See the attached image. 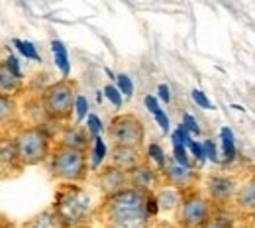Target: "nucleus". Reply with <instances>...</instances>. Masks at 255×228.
Here are the masks:
<instances>
[{
	"instance_id": "obj_29",
	"label": "nucleus",
	"mask_w": 255,
	"mask_h": 228,
	"mask_svg": "<svg viewBox=\"0 0 255 228\" xmlns=\"http://www.w3.org/2000/svg\"><path fill=\"white\" fill-rule=\"evenodd\" d=\"M173 158H175V162L179 163V165L191 169V160H189V154H187L185 148H173Z\"/></svg>"
},
{
	"instance_id": "obj_17",
	"label": "nucleus",
	"mask_w": 255,
	"mask_h": 228,
	"mask_svg": "<svg viewBox=\"0 0 255 228\" xmlns=\"http://www.w3.org/2000/svg\"><path fill=\"white\" fill-rule=\"evenodd\" d=\"M220 140H222V148H224V158L226 162H232L236 158V144H234V132L230 130L228 126L220 130Z\"/></svg>"
},
{
	"instance_id": "obj_8",
	"label": "nucleus",
	"mask_w": 255,
	"mask_h": 228,
	"mask_svg": "<svg viewBox=\"0 0 255 228\" xmlns=\"http://www.w3.org/2000/svg\"><path fill=\"white\" fill-rule=\"evenodd\" d=\"M98 183V189L108 197H114V195H120L122 191L126 189H131V179H129V173L128 171H122L118 167H112L108 165L96 179Z\"/></svg>"
},
{
	"instance_id": "obj_2",
	"label": "nucleus",
	"mask_w": 255,
	"mask_h": 228,
	"mask_svg": "<svg viewBox=\"0 0 255 228\" xmlns=\"http://www.w3.org/2000/svg\"><path fill=\"white\" fill-rule=\"evenodd\" d=\"M77 97L79 95H77V87L73 81L63 79L59 83H53L41 95L43 110L49 118L63 122L73 114V110L77 106Z\"/></svg>"
},
{
	"instance_id": "obj_9",
	"label": "nucleus",
	"mask_w": 255,
	"mask_h": 228,
	"mask_svg": "<svg viewBox=\"0 0 255 228\" xmlns=\"http://www.w3.org/2000/svg\"><path fill=\"white\" fill-rule=\"evenodd\" d=\"M163 175H165L167 183H169L173 189H179V191L192 187V183H194V179H196V175L192 173L191 169L179 165V163L175 162V158H167V165H165V169H163Z\"/></svg>"
},
{
	"instance_id": "obj_30",
	"label": "nucleus",
	"mask_w": 255,
	"mask_h": 228,
	"mask_svg": "<svg viewBox=\"0 0 255 228\" xmlns=\"http://www.w3.org/2000/svg\"><path fill=\"white\" fill-rule=\"evenodd\" d=\"M192 100H194L198 106L206 108V110H212V108H214V104L208 100V97H206L202 91H198V89H194V91H192Z\"/></svg>"
},
{
	"instance_id": "obj_7",
	"label": "nucleus",
	"mask_w": 255,
	"mask_h": 228,
	"mask_svg": "<svg viewBox=\"0 0 255 228\" xmlns=\"http://www.w3.org/2000/svg\"><path fill=\"white\" fill-rule=\"evenodd\" d=\"M212 221V205L200 193H189L183 197L177 209V227L202 228Z\"/></svg>"
},
{
	"instance_id": "obj_16",
	"label": "nucleus",
	"mask_w": 255,
	"mask_h": 228,
	"mask_svg": "<svg viewBox=\"0 0 255 228\" xmlns=\"http://www.w3.org/2000/svg\"><path fill=\"white\" fill-rule=\"evenodd\" d=\"M157 199V205H159L161 209H173V207H177V205H181V193L177 191V189H161L159 193L155 195Z\"/></svg>"
},
{
	"instance_id": "obj_1",
	"label": "nucleus",
	"mask_w": 255,
	"mask_h": 228,
	"mask_svg": "<svg viewBox=\"0 0 255 228\" xmlns=\"http://www.w3.org/2000/svg\"><path fill=\"white\" fill-rule=\"evenodd\" d=\"M147 201L149 193L131 187L120 195L108 197L98 213L110 228H145L149 219Z\"/></svg>"
},
{
	"instance_id": "obj_36",
	"label": "nucleus",
	"mask_w": 255,
	"mask_h": 228,
	"mask_svg": "<svg viewBox=\"0 0 255 228\" xmlns=\"http://www.w3.org/2000/svg\"><path fill=\"white\" fill-rule=\"evenodd\" d=\"M202 228H232L226 221H222V219H212L210 223H206Z\"/></svg>"
},
{
	"instance_id": "obj_6",
	"label": "nucleus",
	"mask_w": 255,
	"mask_h": 228,
	"mask_svg": "<svg viewBox=\"0 0 255 228\" xmlns=\"http://www.w3.org/2000/svg\"><path fill=\"white\" fill-rule=\"evenodd\" d=\"M106 134L114 146L120 148H135L139 150L145 140L143 122L133 114H118L110 120Z\"/></svg>"
},
{
	"instance_id": "obj_37",
	"label": "nucleus",
	"mask_w": 255,
	"mask_h": 228,
	"mask_svg": "<svg viewBox=\"0 0 255 228\" xmlns=\"http://www.w3.org/2000/svg\"><path fill=\"white\" fill-rule=\"evenodd\" d=\"M157 95H159V98L163 102H169V100H171V91H169L167 85H159V87H157Z\"/></svg>"
},
{
	"instance_id": "obj_22",
	"label": "nucleus",
	"mask_w": 255,
	"mask_h": 228,
	"mask_svg": "<svg viewBox=\"0 0 255 228\" xmlns=\"http://www.w3.org/2000/svg\"><path fill=\"white\" fill-rule=\"evenodd\" d=\"M0 108H2V112H0V116H2V124H6V122H8V116L12 118V116L16 114V104H14L12 98L0 97Z\"/></svg>"
},
{
	"instance_id": "obj_24",
	"label": "nucleus",
	"mask_w": 255,
	"mask_h": 228,
	"mask_svg": "<svg viewBox=\"0 0 255 228\" xmlns=\"http://www.w3.org/2000/svg\"><path fill=\"white\" fill-rule=\"evenodd\" d=\"M87 130H89L93 140L100 136V132H102V122H100V118H98L96 114H89V118H87Z\"/></svg>"
},
{
	"instance_id": "obj_12",
	"label": "nucleus",
	"mask_w": 255,
	"mask_h": 228,
	"mask_svg": "<svg viewBox=\"0 0 255 228\" xmlns=\"http://www.w3.org/2000/svg\"><path fill=\"white\" fill-rule=\"evenodd\" d=\"M129 179H131V187L133 189H139V191H145V193H149V189L157 185V175L147 163H143L137 169H133L129 173Z\"/></svg>"
},
{
	"instance_id": "obj_31",
	"label": "nucleus",
	"mask_w": 255,
	"mask_h": 228,
	"mask_svg": "<svg viewBox=\"0 0 255 228\" xmlns=\"http://www.w3.org/2000/svg\"><path fill=\"white\" fill-rule=\"evenodd\" d=\"M189 150L192 152V156L198 160V163H202L206 160V154H204V146H202V144H198V142L192 140L191 144H189Z\"/></svg>"
},
{
	"instance_id": "obj_26",
	"label": "nucleus",
	"mask_w": 255,
	"mask_h": 228,
	"mask_svg": "<svg viewBox=\"0 0 255 228\" xmlns=\"http://www.w3.org/2000/svg\"><path fill=\"white\" fill-rule=\"evenodd\" d=\"M4 65L8 67V71H10L12 75H16L18 79H24V73H22V69H20V63H18V57H16V55H8V57L4 59Z\"/></svg>"
},
{
	"instance_id": "obj_38",
	"label": "nucleus",
	"mask_w": 255,
	"mask_h": 228,
	"mask_svg": "<svg viewBox=\"0 0 255 228\" xmlns=\"http://www.w3.org/2000/svg\"><path fill=\"white\" fill-rule=\"evenodd\" d=\"M157 228H181V227H175V225H159Z\"/></svg>"
},
{
	"instance_id": "obj_35",
	"label": "nucleus",
	"mask_w": 255,
	"mask_h": 228,
	"mask_svg": "<svg viewBox=\"0 0 255 228\" xmlns=\"http://www.w3.org/2000/svg\"><path fill=\"white\" fill-rule=\"evenodd\" d=\"M157 211H159V205H157V199H155V195H149V201H147V213H149V217H153V215H157Z\"/></svg>"
},
{
	"instance_id": "obj_32",
	"label": "nucleus",
	"mask_w": 255,
	"mask_h": 228,
	"mask_svg": "<svg viewBox=\"0 0 255 228\" xmlns=\"http://www.w3.org/2000/svg\"><path fill=\"white\" fill-rule=\"evenodd\" d=\"M183 124L187 126V130L191 132V134H194V136H198L200 134V126H198V122L192 118L191 114H185L183 116Z\"/></svg>"
},
{
	"instance_id": "obj_28",
	"label": "nucleus",
	"mask_w": 255,
	"mask_h": 228,
	"mask_svg": "<svg viewBox=\"0 0 255 228\" xmlns=\"http://www.w3.org/2000/svg\"><path fill=\"white\" fill-rule=\"evenodd\" d=\"M204 154H206V160H210L212 163H220V158H218V150L214 146L212 140H204Z\"/></svg>"
},
{
	"instance_id": "obj_27",
	"label": "nucleus",
	"mask_w": 255,
	"mask_h": 228,
	"mask_svg": "<svg viewBox=\"0 0 255 228\" xmlns=\"http://www.w3.org/2000/svg\"><path fill=\"white\" fill-rule=\"evenodd\" d=\"M75 110H77V122H81L83 118H87V114H89V100L83 97V95L77 97V106H75Z\"/></svg>"
},
{
	"instance_id": "obj_14",
	"label": "nucleus",
	"mask_w": 255,
	"mask_h": 228,
	"mask_svg": "<svg viewBox=\"0 0 255 228\" xmlns=\"http://www.w3.org/2000/svg\"><path fill=\"white\" fill-rule=\"evenodd\" d=\"M22 89V79H18L16 75H12L8 71V67L2 63L0 67V97H8V95H14Z\"/></svg>"
},
{
	"instance_id": "obj_34",
	"label": "nucleus",
	"mask_w": 255,
	"mask_h": 228,
	"mask_svg": "<svg viewBox=\"0 0 255 228\" xmlns=\"http://www.w3.org/2000/svg\"><path fill=\"white\" fill-rule=\"evenodd\" d=\"M143 102H145V108H147V110H149L151 114H155V112H157V110H159V108H161L159 104H157V98H155V97H151V95H147V97H145V100H143Z\"/></svg>"
},
{
	"instance_id": "obj_13",
	"label": "nucleus",
	"mask_w": 255,
	"mask_h": 228,
	"mask_svg": "<svg viewBox=\"0 0 255 228\" xmlns=\"http://www.w3.org/2000/svg\"><path fill=\"white\" fill-rule=\"evenodd\" d=\"M89 140H91L89 130H83V128H79V126H71V128H67V130L63 132L61 144L67 146V148L79 150V152H87Z\"/></svg>"
},
{
	"instance_id": "obj_4",
	"label": "nucleus",
	"mask_w": 255,
	"mask_h": 228,
	"mask_svg": "<svg viewBox=\"0 0 255 228\" xmlns=\"http://www.w3.org/2000/svg\"><path fill=\"white\" fill-rule=\"evenodd\" d=\"M18 163L22 167L45 162L49 154V136L41 128H26L14 138Z\"/></svg>"
},
{
	"instance_id": "obj_11",
	"label": "nucleus",
	"mask_w": 255,
	"mask_h": 228,
	"mask_svg": "<svg viewBox=\"0 0 255 228\" xmlns=\"http://www.w3.org/2000/svg\"><path fill=\"white\" fill-rule=\"evenodd\" d=\"M208 195L216 203H226L236 195V181L230 177H210L208 179Z\"/></svg>"
},
{
	"instance_id": "obj_10",
	"label": "nucleus",
	"mask_w": 255,
	"mask_h": 228,
	"mask_svg": "<svg viewBox=\"0 0 255 228\" xmlns=\"http://www.w3.org/2000/svg\"><path fill=\"white\" fill-rule=\"evenodd\" d=\"M110 165H112V167H118V169H122V171L131 173L133 169H137L139 165H143V160H141L139 150H135V148H120V146H114L112 152H110Z\"/></svg>"
},
{
	"instance_id": "obj_39",
	"label": "nucleus",
	"mask_w": 255,
	"mask_h": 228,
	"mask_svg": "<svg viewBox=\"0 0 255 228\" xmlns=\"http://www.w3.org/2000/svg\"><path fill=\"white\" fill-rule=\"evenodd\" d=\"M254 221H255V213H254Z\"/></svg>"
},
{
	"instance_id": "obj_20",
	"label": "nucleus",
	"mask_w": 255,
	"mask_h": 228,
	"mask_svg": "<svg viewBox=\"0 0 255 228\" xmlns=\"http://www.w3.org/2000/svg\"><path fill=\"white\" fill-rule=\"evenodd\" d=\"M147 156L153 160V163L159 167L161 171L165 169V165H167V156H165V152H163V148H161L159 144H151V146L147 148Z\"/></svg>"
},
{
	"instance_id": "obj_25",
	"label": "nucleus",
	"mask_w": 255,
	"mask_h": 228,
	"mask_svg": "<svg viewBox=\"0 0 255 228\" xmlns=\"http://www.w3.org/2000/svg\"><path fill=\"white\" fill-rule=\"evenodd\" d=\"M116 81H118V89H120L122 95H126V97H131V95H133V83H131V79H129L128 75L120 73V75L116 77Z\"/></svg>"
},
{
	"instance_id": "obj_5",
	"label": "nucleus",
	"mask_w": 255,
	"mask_h": 228,
	"mask_svg": "<svg viewBox=\"0 0 255 228\" xmlns=\"http://www.w3.org/2000/svg\"><path fill=\"white\" fill-rule=\"evenodd\" d=\"M91 197L79 187H69L59 193L55 201V215L67 227H75L89 217Z\"/></svg>"
},
{
	"instance_id": "obj_19",
	"label": "nucleus",
	"mask_w": 255,
	"mask_h": 228,
	"mask_svg": "<svg viewBox=\"0 0 255 228\" xmlns=\"http://www.w3.org/2000/svg\"><path fill=\"white\" fill-rule=\"evenodd\" d=\"M57 223H61V221H59V217L55 213H45V215L33 219L26 228H51L53 225H57Z\"/></svg>"
},
{
	"instance_id": "obj_23",
	"label": "nucleus",
	"mask_w": 255,
	"mask_h": 228,
	"mask_svg": "<svg viewBox=\"0 0 255 228\" xmlns=\"http://www.w3.org/2000/svg\"><path fill=\"white\" fill-rule=\"evenodd\" d=\"M104 97L108 98L116 108H120L122 102H124V100H122V95H120V89L114 87V85H106V87H104Z\"/></svg>"
},
{
	"instance_id": "obj_3",
	"label": "nucleus",
	"mask_w": 255,
	"mask_h": 228,
	"mask_svg": "<svg viewBox=\"0 0 255 228\" xmlns=\"http://www.w3.org/2000/svg\"><path fill=\"white\" fill-rule=\"evenodd\" d=\"M49 169H51L53 177H57L61 181L81 183L87 179V154L59 144L51 156Z\"/></svg>"
},
{
	"instance_id": "obj_15",
	"label": "nucleus",
	"mask_w": 255,
	"mask_h": 228,
	"mask_svg": "<svg viewBox=\"0 0 255 228\" xmlns=\"http://www.w3.org/2000/svg\"><path fill=\"white\" fill-rule=\"evenodd\" d=\"M51 49H53V57H55V65L59 67L63 79L69 77L71 73V63H69V53H67V47L63 45V41L59 39H53L51 41Z\"/></svg>"
},
{
	"instance_id": "obj_18",
	"label": "nucleus",
	"mask_w": 255,
	"mask_h": 228,
	"mask_svg": "<svg viewBox=\"0 0 255 228\" xmlns=\"http://www.w3.org/2000/svg\"><path fill=\"white\" fill-rule=\"evenodd\" d=\"M12 43L18 47V51L26 57V59H33V61H37V63H41V57H39V53H37V49H35V45H33L32 41H24V39H12Z\"/></svg>"
},
{
	"instance_id": "obj_21",
	"label": "nucleus",
	"mask_w": 255,
	"mask_h": 228,
	"mask_svg": "<svg viewBox=\"0 0 255 228\" xmlns=\"http://www.w3.org/2000/svg\"><path fill=\"white\" fill-rule=\"evenodd\" d=\"M93 144H95V152H93V165L98 167L100 163L104 162V158H106V144H104V140L98 136L93 140Z\"/></svg>"
},
{
	"instance_id": "obj_33",
	"label": "nucleus",
	"mask_w": 255,
	"mask_h": 228,
	"mask_svg": "<svg viewBox=\"0 0 255 228\" xmlns=\"http://www.w3.org/2000/svg\"><path fill=\"white\" fill-rule=\"evenodd\" d=\"M153 116H155V120H157V124H159L161 126V130L165 132V134H167V132H169V128H171V124H169V118H167V114H165V110H157V112H155V114H153Z\"/></svg>"
}]
</instances>
